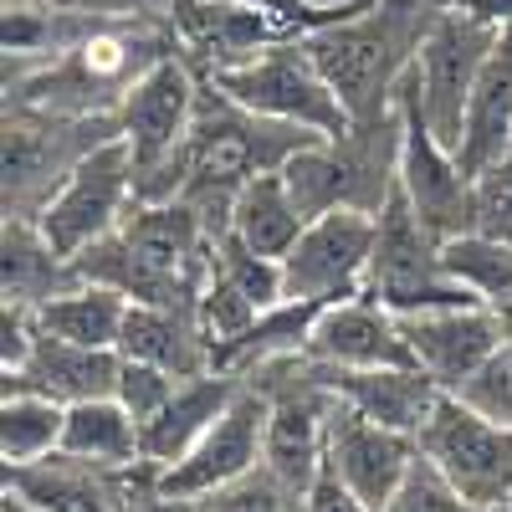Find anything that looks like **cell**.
Here are the masks:
<instances>
[{"label": "cell", "instance_id": "obj_1", "mask_svg": "<svg viewBox=\"0 0 512 512\" xmlns=\"http://www.w3.org/2000/svg\"><path fill=\"white\" fill-rule=\"evenodd\" d=\"M436 16L441 0H374L359 16L303 36V47L313 67L328 77V88L338 93L344 113L354 123H374L395 113V93L405 72L415 67Z\"/></svg>", "mask_w": 512, "mask_h": 512}, {"label": "cell", "instance_id": "obj_2", "mask_svg": "<svg viewBox=\"0 0 512 512\" xmlns=\"http://www.w3.org/2000/svg\"><path fill=\"white\" fill-rule=\"evenodd\" d=\"M400 144H405V118L395 103V113H384L374 123H354L349 134L313 139L308 149H297L282 164V175L308 221L328 216V210L379 216L390 205V195L400 190Z\"/></svg>", "mask_w": 512, "mask_h": 512}, {"label": "cell", "instance_id": "obj_3", "mask_svg": "<svg viewBox=\"0 0 512 512\" xmlns=\"http://www.w3.org/2000/svg\"><path fill=\"white\" fill-rule=\"evenodd\" d=\"M200 103V72L185 52L149 67L118 103V128L134 149V195L139 200H180L190 180V128Z\"/></svg>", "mask_w": 512, "mask_h": 512}, {"label": "cell", "instance_id": "obj_4", "mask_svg": "<svg viewBox=\"0 0 512 512\" xmlns=\"http://www.w3.org/2000/svg\"><path fill=\"white\" fill-rule=\"evenodd\" d=\"M123 139L118 113L67 118L41 108H6V216L36 221L93 149Z\"/></svg>", "mask_w": 512, "mask_h": 512}, {"label": "cell", "instance_id": "obj_5", "mask_svg": "<svg viewBox=\"0 0 512 512\" xmlns=\"http://www.w3.org/2000/svg\"><path fill=\"white\" fill-rule=\"evenodd\" d=\"M502 41V31L472 11L441 6L431 36L415 57V67L405 72L400 93L420 108L425 128L456 154L461 149V128H466V103H472V88L492 57V47Z\"/></svg>", "mask_w": 512, "mask_h": 512}, {"label": "cell", "instance_id": "obj_6", "mask_svg": "<svg viewBox=\"0 0 512 512\" xmlns=\"http://www.w3.org/2000/svg\"><path fill=\"white\" fill-rule=\"evenodd\" d=\"M364 292L374 297V303L390 308L395 318L441 313V308H487V303H477V297L446 272L441 236H431L420 226V216L410 210V200L400 190L390 195V205L379 210Z\"/></svg>", "mask_w": 512, "mask_h": 512}, {"label": "cell", "instance_id": "obj_7", "mask_svg": "<svg viewBox=\"0 0 512 512\" xmlns=\"http://www.w3.org/2000/svg\"><path fill=\"white\" fill-rule=\"evenodd\" d=\"M205 82H216V88L231 103H241L246 113L308 128V134H318V139H338V134L354 128V118L344 113L338 93L328 88V77L313 67L303 41L267 47L262 57H251L241 67H221V72H210Z\"/></svg>", "mask_w": 512, "mask_h": 512}, {"label": "cell", "instance_id": "obj_8", "mask_svg": "<svg viewBox=\"0 0 512 512\" xmlns=\"http://www.w3.org/2000/svg\"><path fill=\"white\" fill-rule=\"evenodd\" d=\"M415 446L472 507L482 512L512 507V425L477 415L446 390Z\"/></svg>", "mask_w": 512, "mask_h": 512}, {"label": "cell", "instance_id": "obj_9", "mask_svg": "<svg viewBox=\"0 0 512 512\" xmlns=\"http://www.w3.org/2000/svg\"><path fill=\"white\" fill-rule=\"evenodd\" d=\"M134 200H139L134 195V149H128V139H113L72 169V180L36 216V226L47 231V241L67 262H77L88 246L108 241L128 221Z\"/></svg>", "mask_w": 512, "mask_h": 512}, {"label": "cell", "instance_id": "obj_10", "mask_svg": "<svg viewBox=\"0 0 512 512\" xmlns=\"http://www.w3.org/2000/svg\"><path fill=\"white\" fill-rule=\"evenodd\" d=\"M374 226L379 216H364V210H328V216L308 221L303 241L282 256V303L333 308L344 297L364 292Z\"/></svg>", "mask_w": 512, "mask_h": 512}, {"label": "cell", "instance_id": "obj_11", "mask_svg": "<svg viewBox=\"0 0 512 512\" xmlns=\"http://www.w3.org/2000/svg\"><path fill=\"white\" fill-rule=\"evenodd\" d=\"M267 420H272V400L267 390L256 379H241V395L231 400V410L210 425L205 441L175 461L169 472L154 477L159 492L169 497H210V492H221L231 482H241L246 472H256V466L267 461Z\"/></svg>", "mask_w": 512, "mask_h": 512}, {"label": "cell", "instance_id": "obj_12", "mask_svg": "<svg viewBox=\"0 0 512 512\" xmlns=\"http://www.w3.org/2000/svg\"><path fill=\"white\" fill-rule=\"evenodd\" d=\"M400 118H405V144H400V195L410 200V210L420 216V226L451 241L477 231V180L461 169V159L425 128L420 108L395 93Z\"/></svg>", "mask_w": 512, "mask_h": 512}, {"label": "cell", "instance_id": "obj_13", "mask_svg": "<svg viewBox=\"0 0 512 512\" xmlns=\"http://www.w3.org/2000/svg\"><path fill=\"white\" fill-rule=\"evenodd\" d=\"M164 16L180 36V52L195 62L200 77L221 72V67H241L251 57H262L267 47L292 41L267 11L241 6V0H169Z\"/></svg>", "mask_w": 512, "mask_h": 512}, {"label": "cell", "instance_id": "obj_14", "mask_svg": "<svg viewBox=\"0 0 512 512\" xmlns=\"http://www.w3.org/2000/svg\"><path fill=\"white\" fill-rule=\"evenodd\" d=\"M415 461H420V446L410 436L384 431V425H374L359 410H349L344 400L333 405V420H328V466H333L338 482H344L364 507H374V512L390 507Z\"/></svg>", "mask_w": 512, "mask_h": 512}, {"label": "cell", "instance_id": "obj_15", "mask_svg": "<svg viewBox=\"0 0 512 512\" xmlns=\"http://www.w3.org/2000/svg\"><path fill=\"white\" fill-rule=\"evenodd\" d=\"M303 359L318 369H405L415 364L400 318L374 303L369 292H354L313 318Z\"/></svg>", "mask_w": 512, "mask_h": 512}, {"label": "cell", "instance_id": "obj_16", "mask_svg": "<svg viewBox=\"0 0 512 512\" xmlns=\"http://www.w3.org/2000/svg\"><path fill=\"white\" fill-rule=\"evenodd\" d=\"M400 328H405V344L415 354V369H425L441 390H461L512 338V323L497 308L415 313V318H400Z\"/></svg>", "mask_w": 512, "mask_h": 512}, {"label": "cell", "instance_id": "obj_17", "mask_svg": "<svg viewBox=\"0 0 512 512\" xmlns=\"http://www.w3.org/2000/svg\"><path fill=\"white\" fill-rule=\"evenodd\" d=\"M118 374H123L118 349H82V344H67V338L36 333L31 359L6 374V395L26 390V395H47L57 405H82V400L118 395Z\"/></svg>", "mask_w": 512, "mask_h": 512}, {"label": "cell", "instance_id": "obj_18", "mask_svg": "<svg viewBox=\"0 0 512 512\" xmlns=\"http://www.w3.org/2000/svg\"><path fill=\"white\" fill-rule=\"evenodd\" d=\"M328 384H333V395L344 400L349 410H359L364 420L384 425V431H400V436H420L425 431V420L436 415L441 405V384L405 364V369H323Z\"/></svg>", "mask_w": 512, "mask_h": 512}, {"label": "cell", "instance_id": "obj_19", "mask_svg": "<svg viewBox=\"0 0 512 512\" xmlns=\"http://www.w3.org/2000/svg\"><path fill=\"white\" fill-rule=\"evenodd\" d=\"M241 395V379L236 374H195V379H180V390L169 395V405L139 425V451H144V466L154 472H169L175 461H185L205 431L216 425L231 400Z\"/></svg>", "mask_w": 512, "mask_h": 512}, {"label": "cell", "instance_id": "obj_20", "mask_svg": "<svg viewBox=\"0 0 512 512\" xmlns=\"http://www.w3.org/2000/svg\"><path fill=\"white\" fill-rule=\"evenodd\" d=\"M6 492L26 497L41 512H128V477L77 461L67 451H52L31 466H11Z\"/></svg>", "mask_w": 512, "mask_h": 512}, {"label": "cell", "instance_id": "obj_21", "mask_svg": "<svg viewBox=\"0 0 512 512\" xmlns=\"http://www.w3.org/2000/svg\"><path fill=\"white\" fill-rule=\"evenodd\" d=\"M123 359H144L159 364L175 379H195V374H216L210 364V333L200 323V308H154V303H134L123 323Z\"/></svg>", "mask_w": 512, "mask_h": 512}, {"label": "cell", "instance_id": "obj_22", "mask_svg": "<svg viewBox=\"0 0 512 512\" xmlns=\"http://www.w3.org/2000/svg\"><path fill=\"white\" fill-rule=\"evenodd\" d=\"M507 154H512V31H502V41L492 47L477 88H472L456 159L472 180H482Z\"/></svg>", "mask_w": 512, "mask_h": 512}, {"label": "cell", "instance_id": "obj_23", "mask_svg": "<svg viewBox=\"0 0 512 512\" xmlns=\"http://www.w3.org/2000/svg\"><path fill=\"white\" fill-rule=\"evenodd\" d=\"M77 282H82L77 267L47 241V231L36 221L6 216V231H0V287H6V303L41 308Z\"/></svg>", "mask_w": 512, "mask_h": 512}, {"label": "cell", "instance_id": "obj_24", "mask_svg": "<svg viewBox=\"0 0 512 512\" xmlns=\"http://www.w3.org/2000/svg\"><path fill=\"white\" fill-rule=\"evenodd\" d=\"M308 231V216H303V205H297L292 185L282 169H267V175H256L241 195H236V210H231V236L256 251V256H267V262H282V256L303 241Z\"/></svg>", "mask_w": 512, "mask_h": 512}, {"label": "cell", "instance_id": "obj_25", "mask_svg": "<svg viewBox=\"0 0 512 512\" xmlns=\"http://www.w3.org/2000/svg\"><path fill=\"white\" fill-rule=\"evenodd\" d=\"M128 308L134 303L123 292H113L103 282H77V287L57 292L52 303H41L36 323H41V333L67 338V344H82V349H118Z\"/></svg>", "mask_w": 512, "mask_h": 512}, {"label": "cell", "instance_id": "obj_26", "mask_svg": "<svg viewBox=\"0 0 512 512\" xmlns=\"http://www.w3.org/2000/svg\"><path fill=\"white\" fill-rule=\"evenodd\" d=\"M62 451L77 456V461L108 466V472H128V466H139V461H144V451H139V420L128 415L113 395H108V400L67 405Z\"/></svg>", "mask_w": 512, "mask_h": 512}, {"label": "cell", "instance_id": "obj_27", "mask_svg": "<svg viewBox=\"0 0 512 512\" xmlns=\"http://www.w3.org/2000/svg\"><path fill=\"white\" fill-rule=\"evenodd\" d=\"M62 431H67V405L26 390L6 395L0 400V461H6V472L62 451Z\"/></svg>", "mask_w": 512, "mask_h": 512}, {"label": "cell", "instance_id": "obj_28", "mask_svg": "<svg viewBox=\"0 0 512 512\" xmlns=\"http://www.w3.org/2000/svg\"><path fill=\"white\" fill-rule=\"evenodd\" d=\"M441 262L446 272L487 308H507L512 303V241L507 236H487V231H466L441 241Z\"/></svg>", "mask_w": 512, "mask_h": 512}, {"label": "cell", "instance_id": "obj_29", "mask_svg": "<svg viewBox=\"0 0 512 512\" xmlns=\"http://www.w3.org/2000/svg\"><path fill=\"white\" fill-rule=\"evenodd\" d=\"M200 507L205 512H308V492H292L277 472H267V461H262L241 482L200 497Z\"/></svg>", "mask_w": 512, "mask_h": 512}, {"label": "cell", "instance_id": "obj_30", "mask_svg": "<svg viewBox=\"0 0 512 512\" xmlns=\"http://www.w3.org/2000/svg\"><path fill=\"white\" fill-rule=\"evenodd\" d=\"M180 390V379L169 374V369H159V364H144V359H123V374H118V405L134 415L139 425L144 420H154L164 405H169V395Z\"/></svg>", "mask_w": 512, "mask_h": 512}, {"label": "cell", "instance_id": "obj_31", "mask_svg": "<svg viewBox=\"0 0 512 512\" xmlns=\"http://www.w3.org/2000/svg\"><path fill=\"white\" fill-rule=\"evenodd\" d=\"M384 512H482V507H472V502H466V497L436 472L431 461L420 456V461L410 466L405 487L395 492V502L384 507Z\"/></svg>", "mask_w": 512, "mask_h": 512}, {"label": "cell", "instance_id": "obj_32", "mask_svg": "<svg viewBox=\"0 0 512 512\" xmlns=\"http://www.w3.org/2000/svg\"><path fill=\"white\" fill-rule=\"evenodd\" d=\"M477 231L512 241V154L477 180Z\"/></svg>", "mask_w": 512, "mask_h": 512}, {"label": "cell", "instance_id": "obj_33", "mask_svg": "<svg viewBox=\"0 0 512 512\" xmlns=\"http://www.w3.org/2000/svg\"><path fill=\"white\" fill-rule=\"evenodd\" d=\"M62 11H77L88 21H144V16H164L169 0H52Z\"/></svg>", "mask_w": 512, "mask_h": 512}, {"label": "cell", "instance_id": "obj_34", "mask_svg": "<svg viewBox=\"0 0 512 512\" xmlns=\"http://www.w3.org/2000/svg\"><path fill=\"white\" fill-rule=\"evenodd\" d=\"M308 512H374V507H364L344 482H338V472L323 461V472H318V482L308 487Z\"/></svg>", "mask_w": 512, "mask_h": 512}, {"label": "cell", "instance_id": "obj_35", "mask_svg": "<svg viewBox=\"0 0 512 512\" xmlns=\"http://www.w3.org/2000/svg\"><path fill=\"white\" fill-rule=\"evenodd\" d=\"M441 6H456V11H472V16L492 21L497 31H512V0H441Z\"/></svg>", "mask_w": 512, "mask_h": 512}, {"label": "cell", "instance_id": "obj_36", "mask_svg": "<svg viewBox=\"0 0 512 512\" xmlns=\"http://www.w3.org/2000/svg\"><path fill=\"white\" fill-rule=\"evenodd\" d=\"M0 512H41V507H31L26 497H16V492H6V497H0Z\"/></svg>", "mask_w": 512, "mask_h": 512}, {"label": "cell", "instance_id": "obj_37", "mask_svg": "<svg viewBox=\"0 0 512 512\" xmlns=\"http://www.w3.org/2000/svg\"><path fill=\"white\" fill-rule=\"evenodd\" d=\"M502 512H512V507H502Z\"/></svg>", "mask_w": 512, "mask_h": 512}]
</instances>
